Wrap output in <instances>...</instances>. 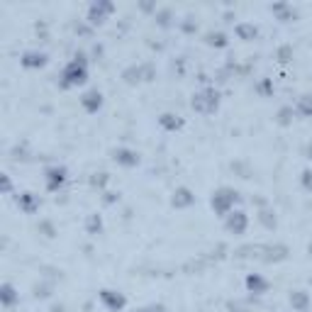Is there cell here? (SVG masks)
Segmentation results:
<instances>
[{"label":"cell","instance_id":"8","mask_svg":"<svg viewBox=\"0 0 312 312\" xmlns=\"http://www.w3.org/2000/svg\"><path fill=\"white\" fill-rule=\"evenodd\" d=\"M112 159L122 166H134L139 161V154H134L132 149H115V151H112Z\"/></svg>","mask_w":312,"mask_h":312},{"label":"cell","instance_id":"19","mask_svg":"<svg viewBox=\"0 0 312 312\" xmlns=\"http://www.w3.org/2000/svg\"><path fill=\"white\" fill-rule=\"evenodd\" d=\"M100 227H103L100 217H98V215H93L91 220H88V229H91V232H95V229H100Z\"/></svg>","mask_w":312,"mask_h":312},{"label":"cell","instance_id":"21","mask_svg":"<svg viewBox=\"0 0 312 312\" xmlns=\"http://www.w3.org/2000/svg\"><path fill=\"white\" fill-rule=\"evenodd\" d=\"M302 176H305V178H302V183H305V188H312V171H305Z\"/></svg>","mask_w":312,"mask_h":312},{"label":"cell","instance_id":"14","mask_svg":"<svg viewBox=\"0 0 312 312\" xmlns=\"http://www.w3.org/2000/svg\"><path fill=\"white\" fill-rule=\"evenodd\" d=\"M0 300H3V305H5V307H13V305L18 302V293H15V288H13L10 283H5V285H3Z\"/></svg>","mask_w":312,"mask_h":312},{"label":"cell","instance_id":"15","mask_svg":"<svg viewBox=\"0 0 312 312\" xmlns=\"http://www.w3.org/2000/svg\"><path fill=\"white\" fill-rule=\"evenodd\" d=\"M237 35H239V39H244V42H249V39H254L256 37V27L254 25H237Z\"/></svg>","mask_w":312,"mask_h":312},{"label":"cell","instance_id":"6","mask_svg":"<svg viewBox=\"0 0 312 312\" xmlns=\"http://www.w3.org/2000/svg\"><path fill=\"white\" fill-rule=\"evenodd\" d=\"M227 229L229 232H234V234H241L244 229H246V215L241 212V210H232L229 215H227Z\"/></svg>","mask_w":312,"mask_h":312},{"label":"cell","instance_id":"12","mask_svg":"<svg viewBox=\"0 0 312 312\" xmlns=\"http://www.w3.org/2000/svg\"><path fill=\"white\" fill-rule=\"evenodd\" d=\"M307 302H310V297L302 293V290H295V293H290V305H293L297 312L307 310Z\"/></svg>","mask_w":312,"mask_h":312},{"label":"cell","instance_id":"1","mask_svg":"<svg viewBox=\"0 0 312 312\" xmlns=\"http://www.w3.org/2000/svg\"><path fill=\"white\" fill-rule=\"evenodd\" d=\"M86 78H88L86 61L76 56L74 61H69V64L64 66V71H61V86H64V88H74V86L86 83Z\"/></svg>","mask_w":312,"mask_h":312},{"label":"cell","instance_id":"5","mask_svg":"<svg viewBox=\"0 0 312 312\" xmlns=\"http://www.w3.org/2000/svg\"><path fill=\"white\" fill-rule=\"evenodd\" d=\"M20 61H22L25 69H42V66L47 64V54H44V52H37V49H30V52L22 54Z\"/></svg>","mask_w":312,"mask_h":312},{"label":"cell","instance_id":"13","mask_svg":"<svg viewBox=\"0 0 312 312\" xmlns=\"http://www.w3.org/2000/svg\"><path fill=\"white\" fill-rule=\"evenodd\" d=\"M190 202H193V195H190L188 188H178V190L173 193V205H176V207H188Z\"/></svg>","mask_w":312,"mask_h":312},{"label":"cell","instance_id":"11","mask_svg":"<svg viewBox=\"0 0 312 312\" xmlns=\"http://www.w3.org/2000/svg\"><path fill=\"white\" fill-rule=\"evenodd\" d=\"M18 205L25 210V212H35V210L39 207V200L32 195V193H22V195L18 198Z\"/></svg>","mask_w":312,"mask_h":312},{"label":"cell","instance_id":"4","mask_svg":"<svg viewBox=\"0 0 312 312\" xmlns=\"http://www.w3.org/2000/svg\"><path fill=\"white\" fill-rule=\"evenodd\" d=\"M47 188L49 190H59L64 181H66V168L64 166H52V168H47Z\"/></svg>","mask_w":312,"mask_h":312},{"label":"cell","instance_id":"2","mask_svg":"<svg viewBox=\"0 0 312 312\" xmlns=\"http://www.w3.org/2000/svg\"><path fill=\"white\" fill-rule=\"evenodd\" d=\"M234 202H237V193L232 190V188H220L217 193H212V210L217 212V215H229L232 212V207H234Z\"/></svg>","mask_w":312,"mask_h":312},{"label":"cell","instance_id":"17","mask_svg":"<svg viewBox=\"0 0 312 312\" xmlns=\"http://www.w3.org/2000/svg\"><path fill=\"white\" fill-rule=\"evenodd\" d=\"M207 44H212V47H224V44H227V37H224L222 32H212V35H207Z\"/></svg>","mask_w":312,"mask_h":312},{"label":"cell","instance_id":"10","mask_svg":"<svg viewBox=\"0 0 312 312\" xmlns=\"http://www.w3.org/2000/svg\"><path fill=\"white\" fill-rule=\"evenodd\" d=\"M246 288H249V290H254L256 295H261V293H266L268 283H266V280H263L258 273H251L249 278H246Z\"/></svg>","mask_w":312,"mask_h":312},{"label":"cell","instance_id":"16","mask_svg":"<svg viewBox=\"0 0 312 312\" xmlns=\"http://www.w3.org/2000/svg\"><path fill=\"white\" fill-rule=\"evenodd\" d=\"M161 125H164L166 129H178L181 127V120H178V115H171V112H168V115L161 117Z\"/></svg>","mask_w":312,"mask_h":312},{"label":"cell","instance_id":"9","mask_svg":"<svg viewBox=\"0 0 312 312\" xmlns=\"http://www.w3.org/2000/svg\"><path fill=\"white\" fill-rule=\"evenodd\" d=\"M81 103H83V108L88 112H98L100 110V105H103V95L98 91H88L83 98H81Z\"/></svg>","mask_w":312,"mask_h":312},{"label":"cell","instance_id":"7","mask_svg":"<svg viewBox=\"0 0 312 312\" xmlns=\"http://www.w3.org/2000/svg\"><path fill=\"white\" fill-rule=\"evenodd\" d=\"M100 300L110 307L112 312L115 310H122L125 307V295H120V293H115V290H103L100 293Z\"/></svg>","mask_w":312,"mask_h":312},{"label":"cell","instance_id":"20","mask_svg":"<svg viewBox=\"0 0 312 312\" xmlns=\"http://www.w3.org/2000/svg\"><path fill=\"white\" fill-rule=\"evenodd\" d=\"M288 115H290V108H283V110H280V120H278V122H280V125H288V122H290V117H288Z\"/></svg>","mask_w":312,"mask_h":312},{"label":"cell","instance_id":"18","mask_svg":"<svg viewBox=\"0 0 312 312\" xmlns=\"http://www.w3.org/2000/svg\"><path fill=\"white\" fill-rule=\"evenodd\" d=\"M300 112H302V115H312V100L307 98V95H305L302 103H300Z\"/></svg>","mask_w":312,"mask_h":312},{"label":"cell","instance_id":"3","mask_svg":"<svg viewBox=\"0 0 312 312\" xmlns=\"http://www.w3.org/2000/svg\"><path fill=\"white\" fill-rule=\"evenodd\" d=\"M193 108L198 112H212L217 108V93L215 91H202L193 98Z\"/></svg>","mask_w":312,"mask_h":312}]
</instances>
